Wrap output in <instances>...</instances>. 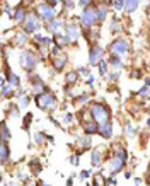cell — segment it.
I'll return each mask as SVG.
<instances>
[{
  "mask_svg": "<svg viewBox=\"0 0 150 186\" xmlns=\"http://www.w3.org/2000/svg\"><path fill=\"white\" fill-rule=\"evenodd\" d=\"M109 31H111V33H118V31H121V24H120V19H118V17H114V19H113Z\"/></svg>",
  "mask_w": 150,
  "mask_h": 186,
  "instance_id": "cell-28",
  "label": "cell"
},
{
  "mask_svg": "<svg viewBox=\"0 0 150 186\" xmlns=\"http://www.w3.org/2000/svg\"><path fill=\"white\" fill-rule=\"evenodd\" d=\"M2 96L5 99L14 96V87L10 86V84H7V79H2Z\"/></svg>",
  "mask_w": 150,
  "mask_h": 186,
  "instance_id": "cell-17",
  "label": "cell"
},
{
  "mask_svg": "<svg viewBox=\"0 0 150 186\" xmlns=\"http://www.w3.org/2000/svg\"><path fill=\"white\" fill-rule=\"evenodd\" d=\"M33 91H34V96H36V94H41V92H46L48 89H46L44 82L39 79V77H34L33 79Z\"/></svg>",
  "mask_w": 150,
  "mask_h": 186,
  "instance_id": "cell-14",
  "label": "cell"
},
{
  "mask_svg": "<svg viewBox=\"0 0 150 186\" xmlns=\"http://www.w3.org/2000/svg\"><path fill=\"white\" fill-rule=\"evenodd\" d=\"M89 176H91L89 171H82V173H80V179H87Z\"/></svg>",
  "mask_w": 150,
  "mask_h": 186,
  "instance_id": "cell-44",
  "label": "cell"
},
{
  "mask_svg": "<svg viewBox=\"0 0 150 186\" xmlns=\"http://www.w3.org/2000/svg\"><path fill=\"white\" fill-rule=\"evenodd\" d=\"M147 92H148V86H143V87L140 89V91H138V94H140L142 98H147V96H148Z\"/></svg>",
  "mask_w": 150,
  "mask_h": 186,
  "instance_id": "cell-40",
  "label": "cell"
},
{
  "mask_svg": "<svg viewBox=\"0 0 150 186\" xmlns=\"http://www.w3.org/2000/svg\"><path fill=\"white\" fill-rule=\"evenodd\" d=\"M29 167L33 174H39V171L43 169V166H41V161H38V159H33V161L29 162Z\"/></svg>",
  "mask_w": 150,
  "mask_h": 186,
  "instance_id": "cell-22",
  "label": "cell"
},
{
  "mask_svg": "<svg viewBox=\"0 0 150 186\" xmlns=\"http://www.w3.org/2000/svg\"><path fill=\"white\" fill-rule=\"evenodd\" d=\"M61 3H63V7H65V10H72L75 7V3L72 2V0H61Z\"/></svg>",
  "mask_w": 150,
  "mask_h": 186,
  "instance_id": "cell-35",
  "label": "cell"
},
{
  "mask_svg": "<svg viewBox=\"0 0 150 186\" xmlns=\"http://www.w3.org/2000/svg\"><path fill=\"white\" fill-rule=\"evenodd\" d=\"M148 7H150V0H148Z\"/></svg>",
  "mask_w": 150,
  "mask_h": 186,
  "instance_id": "cell-54",
  "label": "cell"
},
{
  "mask_svg": "<svg viewBox=\"0 0 150 186\" xmlns=\"http://www.w3.org/2000/svg\"><path fill=\"white\" fill-rule=\"evenodd\" d=\"M125 131H126V135L128 137H133L135 135V128H133V125H132V121H126V125H125Z\"/></svg>",
  "mask_w": 150,
  "mask_h": 186,
  "instance_id": "cell-30",
  "label": "cell"
},
{
  "mask_svg": "<svg viewBox=\"0 0 150 186\" xmlns=\"http://www.w3.org/2000/svg\"><path fill=\"white\" fill-rule=\"evenodd\" d=\"M24 2H28V3H31V2H34V0H24Z\"/></svg>",
  "mask_w": 150,
  "mask_h": 186,
  "instance_id": "cell-53",
  "label": "cell"
},
{
  "mask_svg": "<svg viewBox=\"0 0 150 186\" xmlns=\"http://www.w3.org/2000/svg\"><path fill=\"white\" fill-rule=\"evenodd\" d=\"M99 73H101V75H106V73H107V63L104 60L99 61Z\"/></svg>",
  "mask_w": 150,
  "mask_h": 186,
  "instance_id": "cell-34",
  "label": "cell"
},
{
  "mask_svg": "<svg viewBox=\"0 0 150 186\" xmlns=\"http://www.w3.org/2000/svg\"><path fill=\"white\" fill-rule=\"evenodd\" d=\"M9 154H10L9 145H7V143H2V164H3V166L9 162Z\"/></svg>",
  "mask_w": 150,
  "mask_h": 186,
  "instance_id": "cell-23",
  "label": "cell"
},
{
  "mask_svg": "<svg viewBox=\"0 0 150 186\" xmlns=\"http://www.w3.org/2000/svg\"><path fill=\"white\" fill-rule=\"evenodd\" d=\"M107 51H109V56H125L128 53V41L125 38H116L109 46H107Z\"/></svg>",
  "mask_w": 150,
  "mask_h": 186,
  "instance_id": "cell-4",
  "label": "cell"
},
{
  "mask_svg": "<svg viewBox=\"0 0 150 186\" xmlns=\"http://www.w3.org/2000/svg\"><path fill=\"white\" fill-rule=\"evenodd\" d=\"M102 56H104V50L101 46L99 45L91 46V51H89V63L91 65H96L99 61H102Z\"/></svg>",
  "mask_w": 150,
  "mask_h": 186,
  "instance_id": "cell-9",
  "label": "cell"
},
{
  "mask_svg": "<svg viewBox=\"0 0 150 186\" xmlns=\"http://www.w3.org/2000/svg\"><path fill=\"white\" fill-rule=\"evenodd\" d=\"M9 116H12V118H17V116H19V106H15V104H10V106H9Z\"/></svg>",
  "mask_w": 150,
  "mask_h": 186,
  "instance_id": "cell-32",
  "label": "cell"
},
{
  "mask_svg": "<svg viewBox=\"0 0 150 186\" xmlns=\"http://www.w3.org/2000/svg\"><path fill=\"white\" fill-rule=\"evenodd\" d=\"M53 58V67H55L56 72L63 70V67L67 65V55H63V53H60V55L56 56H51Z\"/></svg>",
  "mask_w": 150,
  "mask_h": 186,
  "instance_id": "cell-12",
  "label": "cell"
},
{
  "mask_svg": "<svg viewBox=\"0 0 150 186\" xmlns=\"http://www.w3.org/2000/svg\"><path fill=\"white\" fill-rule=\"evenodd\" d=\"M116 183V179L114 178H109V179H106V184H114Z\"/></svg>",
  "mask_w": 150,
  "mask_h": 186,
  "instance_id": "cell-49",
  "label": "cell"
},
{
  "mask_svg": "<svg viewBox=\"0 0 150 186\" xmlns=\"http://www.w3.org/2000/svg\"><path fill=\"white\" fill-rule=\"evenodd\" d=\"M80 22L84 24V28H94V24L96 22H99V19H97V9H96V5L94 7H87L85 10H84V14L80 15Z\"/></svg>",
  "mask_w": 150,
  "mask_h": 186,
  "instance_id": "cell-5",
  "label": "cell"
},
{
  "mask_svg": "<svg viewBox=\"0 0 150 186\" xmlns=\"http://www.w3.org/2000/svg\"><path fill=\"white\" fill-rule=\"evenodd\" d=\"M65 34H67V38L70 41H75V40H79V36H80V28L77 24H74V22H68V24H65Z\"/></svg>",
  "mask_w": 150,
  "mask_h": 186,
  "instance_id": "cell-10",
  "label": "cell"
},
{
  "mask_svg": "<svg viewBox=\"0 0 150 186\" xmlns=\"http://www.w3.org/2000/svg\"><path fill=\"white\" fill-rule=\"evenodd\" d=\"M70 161H72V164H74V166H79V154L72 156V157H70Z\"/></svg>",
  "mask_w": 150,
  "mask_h": 186,
  "instance_id": "cell-42",
  "label": "cell"
},
{
  "mask_svg": "<svg viewBox=\"0 0 150 186\" xmlns=\"http://www.w3.org/2000/svg\"><path fill=\"white\" fill-rule=\"evenodd\" d=\"M36 14L39 15L41 19H44V21H53L55 19V7H51L49 3H39L38 5V9H36Z\"/></svg>",
  "mask_w": 150,
  "mask_h": 186,
  "instance_id": "cell-8",
  "label": "cell"
},
{
  "mask_svg": "<svg viewBox=\"0 0 150 186\" xmlns=\"http://www.w3.org/2000/svg\"><path fill=\"white\" fill-rule=\"evenodd\" d=\"M125 2H126V10H128V12L130 14H132V12H135V10H137V7H138V0H125Z\"/></svg>",
  "mask_w": 150,
  "mask_h": 186,
  "instance_id": "cell-26",
  "label": "cell"
},
{
  "mask_svg": "<svg viewBox=\"0 0 150 186\" xmlns=\"http://www.w3.org/2000/svg\"><path fill=\"white\" fill-rule=\"evenodd\" d=\"M102 184V174H94V186Z\"/></svg>",
  "mask_w": 150,
  "mask_h": 186,
  "instance_id": "cell-37",
  "label": "cell"
},
{
  "mask_svg": "<svg viewBox=\"0 0 150 186\" xmlns=\"http://www.w3.org/2000/svg\"><path fill=\"white\" fill-rule=\"evenodd\" d=\"M132 77H137V79H138V77H142V72L140 70H133L132 72Z\"/></svg>",
  "mask_w": 150,
  "mask_h": 186,
  "instance_id": "cell-47",
  "label": "cell"
},
{
  "mask_svg": "<svg viewBox=\"0 0 150 186\" xmlns=\"http://www.w3.org/2000/svg\"><path fill=\"white\" fill-rule=\"evenodd\" d=\"M9 138H10L9 126H7V123L3 121V123H2V142H3V143H7V142H9Z\"/></svg>",
  "mask_w": 150,
  "mask_h": 186,
  "instance_id": "cell-24",
  "label": "cell"
},
{
  "mask_svg": "<svg viewBox=\"0 0 150 186\" xmlns=\"http://www.w3.org/2000/svg\"><path fill=\"white\" fill-rule=\"evenodd\" d=\"M39 15L38 14H28V17H26V21L22 22V31H24L26 34H31V33H34V31H38L41 28V24H39Z\"/></svg>",
  "mask_w": 150,
  "mask_h": 186,
  "instance_id": "cell-7",
  "label": "cell"
},
{
  "mask_svg": "<svg viewBox=\"0 0 150 186\" xmlns=\"http://www.w3.org/2000/svg\"><path fill=\"white\" fill-rule=\"evenodd\" d=\"M113 5H114V7H116V9H118V10H121V9H123V7H125V5H126V2H125V0H114V2H113Z\"/></svg>",
  "mask_w": 150,
  "mask_h": 186,
  "instance_id": "cell-36",
  "label": "cell"
},
{
  "mask_svg": "<svg viewBox=\"0 0 150 186\" xmlns=\"http://www.w3.org/2000/svg\"><path fill=\"white\" fill-rule=\"evenodd\" d=\"M34 99H36L38 108L43 109V111H49V109H55L56 108V98H55V94L49 92V91L41 92V94H36Z\"/></svg>",
  "mask_w": 150,
  "mask_h": 186,
  "instance_id": "cell-3",
  "label": "cell"
},
{
  "mask_svg": "<svg viewBox=\"0 0 150 186\" xmlns=\"http://www.w3.org/2000/svg\"><path fill=\"white\" fill-rule=\"evenodd\" d=\"M89 111H91L92 118L97 121V125H102V123L109 121L111 109L106 106V104H102V103H94V104H91Z\"/></svg>",
  "mask_w": 150,
  "mask_h": 186,
  "instance_id": "cell-2",
  "label": "cell"
},
{
  "mask_svg": "<svg viewBox=\"0 0 150 186\" xmlns=\"http://www.w3.org/2000/svg\"><path fill=\"white\" fill-rule=\"evenodd\" d=\"M68 38L67 36H60V34H56L55 36V40H53V43H55V46H58V48H63V46H67L68 45Z\"/></svg>",
  "mask_w": 150,
  "mask_h": 186,
  "instance_id": "cell-20",
  "label": "cell"
},
{
  "mask_svg": "<svg viewBox=\"0 0 150 186\" xmlns=\"http://www.w3.org/2000/svg\"><path fill=\"white\" fill-rule=\"evenodd\" d=\"M126 159H128V152H126L125 147L116 145L113 150V157L109 161V171L111 173H120L126 164Z\"/></svg>",
  "mask_w": 150,
  "mask_h": 186,
  "instance_id": "cell-1",
  "label": "cell"
},
{
  "mask_svg": "<svg viewBox=\"0 0 150 186\" xmlns=\"http://www.w3.org/2000/svg\"><path fill=\"white\" fill-rule=\"evenodd\" d=\"M72 120H74V114H72V113H67L63 116V121L65 123H72Z\"/></svg>",
  "mask_w": 150,
  "mask_h": 186,
  "instance_id": "cell-41",
  "label": "cell"
},
{
  "mask_svg": "<svg viewBox=\"0 0 150 186\" xmlns=\"http://www.w3.org/2000/svg\"><path fill=\"white\" fill-rule=\"evenodd\" d=\"M72 183H74V178H68V181H67V186H72Z\"/></svg>",
  "mask_w": 150,
  "mask_h": 186,
  "instance_id": "cell-50",
  "label": "cell"
},
{
  "mask_svg": "<svg viewBox=\"0 0 150 186\" xmlns=\"http://www.w3.org/2000/svg\"><path fill=\"white\" fill-rule=\"evenodd\" d=\"M5 70H7V68H5ZM7 82H9L12 87H19V84H21V82H19V77L15 75V73L9 72V70H7Z\"/></svg>",
  "mask_w": 150,
  "mask_h": 186,
  "instance_id": "cell-21",
  "label": "cell"
},
{
  "mask_svg": "<svg viewBox=\"0 0 150 186\" xmlns=\"http://www.w3.org/2000/svg\"><path fill=\"white\" fill-rule=\"evenodd\" d=\"M92 2H94V0H79V5L84 7V9H87V7H91Z\"/></svg>",
  "mask_w": 150,
  "mask_h": 186,
  "instance_id": "cell-39",
  "label": "cell"
},
{
  "mask_svg": "<svg viewBox=\"0 0 150 186\" xmlns=\"http://www.w3.org/2000/svg\"><path fill=\"white\" fill-rule=\"evenodd\" d=\"M145 181H147V184L150 186V166H148V169H147V178H145Z\"/></svg>",
  "mask_w": 150,
  "mask_h": 186,
  "instance_id": "cell-48",
  "label": "cell"
},
{
  "mask_svg": "<svg viewBox=\"0 0 150 186\" xmlns=\"http://www.w3.org/2000/svg\"><path fill=\"white\" fill-rule=\"evenodd\" d=\"M58 2H61V0H46V3H49V5H51V7H55L56 3H58Z\"/></svg>",
  "mask_w": 150,
  "mask_h": 186,
  "instance_id": "cell-46",
  "label": "cell"
},
{
  "mask_svg": "<svg viewBox=\"0 0 150 186\" xmlns=\"http://www.w3.org/2000/svg\"><path fill=\"white\" fill-rule=\"evenodd\" d=\"M31 120H33V113H28L26 118H24V123H22V128H24L26 131H28L29 126H31Z\"/></svg>",
  "mask_w": 150,
  "mask_h": 186,
  "instance_id": "cell-31",
  "label": "cell"
},
{
  "mask_svg": "<svg viewBox=\"0 0 150 186\" xmlns=\"http://www.w3.org/2000/svg\"><path fill=\"white\" fill-rule=\"evenodd\" d=\"M147 126H150V118L147 120Z\"/></svg>",
  "mask_w": 150,
  "mask_h": 186,
  "instance_id": "cell-52",
  "label": "cell"
},
{
  "mask_svg": "<svg viewBox=\"0 0 150 186\" xmlns=\"http://www.w3.org/2000/svg\"><path fill=\"white\" fill-rule=\"evenodd\" d=\"M19 61H21V67L24 68L26 72H33L38 65V56L34 55L33 51H24L19 56Z\"/></svg>",
  "mask_w": 150,
  "mask_h": 186,
  "instance_id": "cell-6",
  "label": "cell"
},
{
  "mask_svg": "<svg viewBox=\"0 0 150 186\" xmlns=\"http://www.w3.org/2000/svg\"><path fill=\"white\" fill-rule=\"evenodd\" d=\"M94 80H96L94 77H89V80H87V84H94Z\"/></svg>",
  "mask_w": 150,
  "mask_h": 186,
  "instance_id": "cell-51",
  "label": "cell"
},
{
  "mask_svg": "<svg viewBox=\"0 0 150 186\" xmlns=\"http://www.w3.org/2000/svg\"><path fill=\"white\" fill-rule=\"evenodd\" d=\"M44 140H48V135L43 133V131H38V133H34V142L38 143V145H43Z\"/></svg>",
  "mask_w": 150,
  "mask_h": 186,
  "instance_id": "cell-25",
  "label": "cell"
},
{
  "mask_svg": "<svg viewBox=\"0 0 150 186\" xmlns=\"http://www.w3.org/2000/svg\"><path fill=\"white\" fill-rule=\"evenodd\" d=\"M79 73H80V75H89V68H79Z\"/></svg>",
  "mask_w": 150,
  "mask_h": 186,
  "instance_id": "cell-45",
  "label": "cell"
},
{
  "mask_svg": "<svg viewBox=\"0 0 150 186\" xmlns=\"http://www.w3.org/2000/svg\"><path fill=\"white\" fill-rule=\"evenodd\" d=\"M77 104H85L87 101H89V94H82V96H77V98L74 99Z\"/></svg>",
  "mask_w": 150,
  "mask_h": 186,
  "instance_id": "cell-33",
  "label": "cell"
},
{
  "mask_svg": "<svg viewBox=\"0 0 150 186\" xmlns=\"http://www.w3.org/2000/svg\"><path fill=\"white\" fill-rule=\"evenodd\" d=\"M101 162H102V147H96L91 156V164L97 167V166H101Z\"/></svg>",
  "mask_w": 150,
  "mask_h": 186,
  "instance_id": "cell-13",
  "label": "cell"
},
{
  "mask_svg": "<svg viewBox=\"0 0 150 186\" xmlns=\"http://www.w3.org/2000/svg\"><path fill=\"white\" fill-rule=\"evenodd\" d=\"M26 41H28V38H26V33H24V31H21V33L15 34V45L22 46V45H26Z\"/></svg>",
  "mask_w": 150,
  "mask_h": 186,
  "instance_id": "cell-27",
  "label": "cell"
},
{
  "mask_svg": "<svg viewBox=\"0 0 150 186\" xmlns=\"http://www.w3.org/2000/svg\"><path fill=\"white\" fill-rule=\"evenodd\" d=\"M29 101H31L29 96H22V98H21V108H28Z\"/></svg>",
  "mask_w": 150,
  "mask_h": 186,
  "instance_id": "cell-38",
  "label": "cell"
},
{
  "mask_svg": "<svg viewBox=\"0 0 150 186\" xmlns=\"http://www.w3.org/2000/svg\"><path fill=\"white\" fill-rule=\"evenodd\" d=\"M96 9H97V19H99V22H102L106 19V15H107V5H106V3H101V5H97Z\"/></svg>",
  "mask_w": 150,
  "mask_h": 186,
  "instance_id": "cell-19",
  "label": "cell"
},
{
  "mask_svg": "<svg viewBox=\"0 0 150 186\" xmlns=\"http://www.w3.org/2000/svg\"><path fill=\"white\" fill-rule=\"evenodd\" d=\"M99 135L102 138H111L113 137V123L111 121H106L102 125H99Z\"/></svg>",
  "mask_w": 150,
  "mask_h": 186,
  "instance_id": "cell-11",
  "label": "cell"
},
{
  "mask_svg": "<svg viewBox=\"0 0 150 186\" xmlns=\"http://www.w3.org/2000/svg\"><path fill=\"white\" fill-rule=\"evenodd\" d=\"M77 79H79V70L67 72V75H65V82H67L68 86H74V84L77 82Z\"/></svg>",
  "mask_w": 150,
  "mask_h": 186,
  "instance_id": "cell-18",
  "label": "cell"
},
{
  "mask_svg": "<svg viewBox=\"0 0 150 186\" xmlns=\"http://www.w3.org/2000/svg\"><path fill=\"white\" fill-rule=\"evenodd\" d=\"M26 17H28V12H26V9L22 7V3H21V5L14 10V21L15 22H24Z\"/></svg>",
  "mask_w": 150,
  "mask_h": 186,
  "instance_id": "cell-15",
  "label": "cell"
},
{
  "mask_svg": "<svg viewBox=\"0 0 150 186\" xmlns=\"http://www.w3.org/2000/svg\"><path fill=\"white\" fill-rule=\"evenodd\" d=\"M109 63L113 65L114 68H120V67H123V63H121V58H118V56H109Z\"/></svg>",
  "mask_w": 150,
  "mask_h": 186,
  "instance_id": "cell-29",
  "label": "cell"
},
{
  "mask_svg": "<svg viewBox=\"0 0 150 186\" xmlns=\"http://www.w3.org/2000/svg\"><path fill=\"white\" fill-rule=\"evenodd\" d=\"M107 77H109V80H111V82H116V80H118V77H120V75H118V73H109Z\"/></svg>",
  "mask_w": 150,
  "mask_h": 186,
  "instance_id": "cell-43",
  "label": "cell"
},
{
  "mask_svg": "<svg viewBox=\"0 0 150 186\" xmlns=\"http://www.w3.org/2000/svg\"><path fill=\"white\" fill-rule=\"evenodd\" d=\"M61 28H65V24L60 21V19H53V21L49 22V26H48V29L51 31L53 34H60Z\"/></svg>",
  "mask_w": 150,
  "mask_h": 186,
  "instance_id": "cell-16",
  "label": "cell"
}]
</instances>
